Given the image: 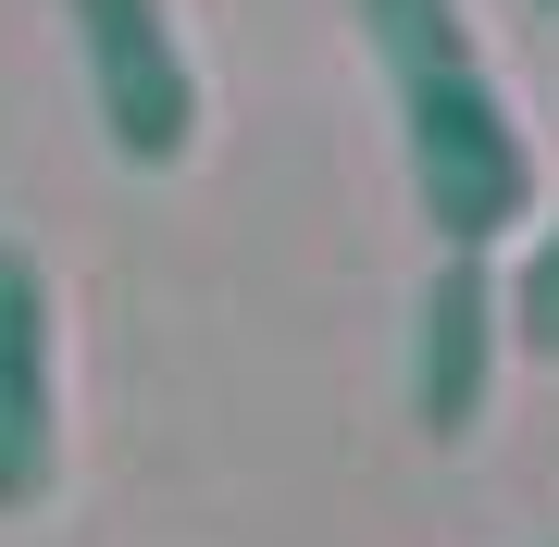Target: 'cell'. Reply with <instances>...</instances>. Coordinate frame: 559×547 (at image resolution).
<instances>
[{"mask_svg": "<svg viewBox=\"0 0 559 547\" xmlns=\"http://www.w3.org/2000/svg\"><path fill=\"white\" fill-rule=\"evenodd\" d=\"M348 13H360V50H373L385 124H399L411 212L436 224V249L498 262V237H522L547 212V175H535V138H522L473 13L460 0H348Z\"/></svg>", "mask_w": 559, "mask_h": 547, "instance_id": "obj_1", "label": "cell"}, {"mask_svg": "<svg viewBox=\"0 0 559 547\" xmlns=\"http://www.w3.org/2000/svg\"><path fill=\"white\" fill-rule=\"evenodd\" d=\"M62 38H75V75H87V124H100V150L124 175L200 163L212 87H200V50H187L175 0H62Z\"/></svg>", "mask_w": 559, "mask_h": 547, "instance_id": "obj_2", "label": "cell"}, {"mask_svg": "<svg viewBox=\"0 0 559 547\" xmlns=\"http://www.w3.org/2000/svg\"><path fill=\"white\" fill-rule=\"evenodd\" d=\"M75 411H62V274L38 237H0V523L62 498Z\"/></svg>", "mask_w": 559, "mask_h": 547, "instance_id": "obj_3", "label": "cell"}, {"mask_svg": "<svg viewBox=\"0 0 559 547\" xmlns=\"http://www.w3.org/2000/svg\"><path fill=\"white\" fill-rule=\"evenodd\" d=\"M399 373H411V424L436 448H473L485 411H498V373H510V286L485 249H436L411 299V336H399Z\"/></svg>", "mask_w": 559, "mask_h": 547, "instance_id": "obj_4", "label": "cell"}, {"mask_svg": "<svg viewBox=\"0 0 559 547\" xmlns=\"http://www.w3.org/2000/svg\"><path fill=\"white\" fill-rule=\"evenodd\" d=\"M510 286V348H535V361H559V200L522 224V262L498 274Z\"/></svg>", "mask_w": 559, "mask_h": 547, "instance_id": "obj_5", "label": "cell"}, {"mask_svg": "<svg viewBox=\"0 0 559 547\" xmlns=\"http://www.w3.org/2000/svg\"><path fill=\"white\" fill-rule=\"evenodd\" d=\"M535 13H559V0H535Z\"/></svg>", "mask_w": 559, "mask_h": 547, "instance_id": "obj_6", "label": "cell"}]
</instances>
